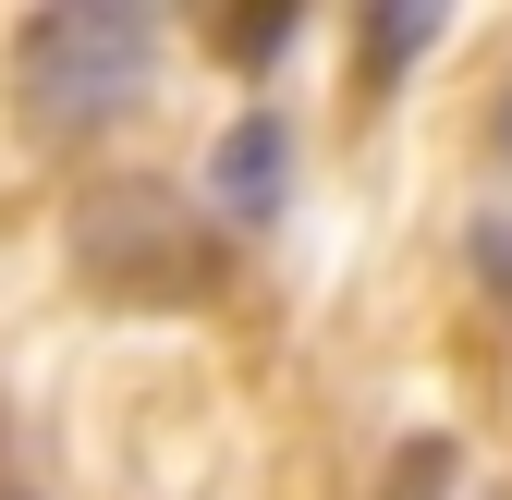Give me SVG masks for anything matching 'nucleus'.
I'll return each mask as SVG.
<instances>
[{
    "label": "nucleus",
    "instance_id": "f257e3e1",
    "mask_svg": "<svg viewBox=\"0 0 512 500\" xmlns=\"http://www.w3.org/2000/svg\"><path fill=\"white\" fill-rule=\"evenodd\" d=\"M159 74V13L147 0H49L13 37V110L37 147H86L98 122H122Z\"/></svg>",
    "mask_w": 512,
    "mask_h": 500
},
{
    "label": "nucleus",
    "instance_id": "f03ea898",
    "mask_svg": "<svg viewBox=\"0 0 512 500\" xmlns=\"http://www.w3.org/2000/svg\"><path fill=\"white\" fill-rule=\"evenodd\" d=\"M74 257H86L122 305H183L196 269H208V244H196V220L171 208V183H110V196L74 220Z\"/></svg>",
    "mask_w": 512,
    "mask_h": 500
},
{
    "label": "nucleus",
    "instance_id": "7ed1b4c3",
    "mask_svg": "<svg viewBox=\"0 0 512 500\" xmlns=\"http://www.w3.org/2000/svg\"><path fill=\"white\" fill-rule=\"evenodd\" d=\"M281 183H293L281 110H244L232 135H220V159H208V208H220L232 232H269V220H281Z\"/></svg>",
    "mask_w": 512,
    "mask_h": 500
},
{
    "label": "nucleus",
    "instance_id": "20e7f679",
    "mask_svg": "<svg viewBox=\"0 0 512 500\" xmlns=\"http://www.w3.org/2000/svg\"><path fill=\"white\" fill-rule=\"evenodd\" d=\"M427 37H439V13H427V0H378V13H366V86L391 74V61H415Z\"/></svg>",
    "mask_w": 512,
    "mask_h": 500
},
{
    "label": "nucleus",
    "instance_id": "39448f33",
    "mask_svg": "<svg viewBox=\"0 0 512 500\" xmlns=\"http://www.w3.org/2000/svg\"><path fill=\"white\" fill-rule=\"evenodd\" d=\"M500 159H512V98H500Z\"/></svg>",
    "mask_w": 512,
    "mask_h": 500
}]
</instances>
